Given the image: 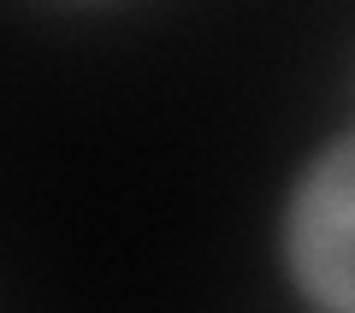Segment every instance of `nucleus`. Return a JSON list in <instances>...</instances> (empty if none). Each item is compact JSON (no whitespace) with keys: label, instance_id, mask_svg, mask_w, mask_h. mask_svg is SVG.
<instances>
[{"label":"nucleus","instance_id":"1","mask_svg":"<svg viewBox=\"0 0 355 313\" xmlns=\"http://www.w3.org/2000/svg\"><path fill=\"white\" fill-rule=\"evenodd\" d=\"M279 278L308 313H355V118L296 160L272 213Z\"/></svg>","mask_w":355,"mask_h":313}]
</instances>
